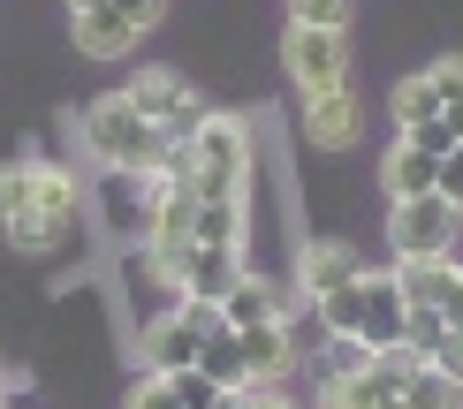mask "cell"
Listing matches in <instances>:
<instances>
[{"label": "cell", "instance_id": "ac0fdd59", "mask_svg": "<svg viewBox=\"0 0 463 409\" xmlns=\"http://www.w3.org/2000/svg\"><path fill=\"white\" fill-rule=\"evenodd\" d=\"M221 319H228V326H266V319H288V303H281V288H274V281L243 273V281L221 296Z\"/></svg>", "mask_w": 463, "mask_h": 409}, {"label": "cell", "instance_id": "4fadbf2b", "mask_svg": "<svg viewBox=\"0 0 463 409\" xmlns=\"http://www.w3.org/2000/svg\"><path fill=\"white\" fill-rule=\"evenodd\" d=\"M357 273H364V258L350 243H304L297 250V296L319 303V296H335V288H350Z\"/></svg>", "mask_w": 463, "mask_h": 409}, {"label": "cell", "instance_id": "8992f818", "mask_svg": "<svg viewBox=\"0 0 463 409\" xmlns=\"http://www.w3.org/2000/svg\"><path fill=\"white\" fill-rule=\"evenodd\" d=\"M281 69H288V84H297V99H319V91L350 84V46H342V31L288 23L281 31Z\"/></svg>", "mask_w": 463, "mask_h": 409}, {"label": "cell", "instance_id": "1f68e13d", "mask_svg": "<svg viewBox=\"0 0 463 409\" xmlns=\"http://www.w3.org/2000/svg\"><path fill=\"white\" fill-rule=\"evenodd\" d=\"M0 372H8V364H0Z\"/></svg>", "mask_w": 463, "mask_h": 409}, {"label": "cell", "instance_id": "7402d4cb", "mask_svg": "<svg viewBox=\"0 0 463 409\" xmlns=\"http://www.w3.org/2000/svg\"><path fill=\"white\" fill-rule=\"evenodd\" d=\"M198 372L205 379H221V386H250V372H243V341H236V326H228V334H213L198 349Z\"/></svg>", "mask_w": 463, "mask_h": 409}, {"label": "cell", "instance_id": "ffe728a7", "mask_svg": "<svg viewBox=\"0 0 463 409\" xmlns=\"http://www.w3.org/2000/svg\"><path fill=\"white\" fill-rule=\"evenodd\" d=\"M243 236H250L243 198H198V243H243Z\"/></svg>", "mask_w": 463, "mask_h": 409}, {"label": "cell", "instance_id": "8fae6325", "mask_svg": "<svg viewBox=\"0 0 463 409\" xmlns=\"http://www.w3.org/2000/svg\"><path fill=\"white\" fill-rule=\"evenodd\" d=\"M250 273V258H243V243H190V258H183V273L167 288L175 296H205V303H221L228 288H236Z\"/></svg>", "mask_w": 463, "mask_h": 409}, {"label": "cell", "instance_id": "277c9868", "mask_svg": "<svg viewBox=\"0 0 463 409\" xmlns=\"http://www.w3.org/2000/svg\"><path fill=\"white\" fill-rule=\"evenodd\" d=\"M418 349L395 341V349H373L357 372H326L319 386V409H402V379H411Z\"/></svg>", "mask_w": 463, "mask_h": 409}, {"label": "cell", "instance_id": "44dd1931", "mask_svg": "<svg viewBox=\"0 0 463 409\" xmlns=\"http://www.w3.org/2000/svg\"><path fill=\"white\" fill-rule=\"evenodd\" d=\"M0 228H8V243L24 250V258H46V250L69 243V220H53V212H15V220H0Z\"/></svg>", "mask_w": 463, "mask_h": 409}, {"label": "cell", "instance_id": "9a60e30c", "mask_svg": "<svg viewBox=\"0 0 463 409\" xmlns=\"http://www.w3.org/2000/svg\"><path fill=\"white\" fill-rule=\"evenodd\" d=\"M198 349H205V334L183 319V311H167V319H152V326H145L137 364H145V372H190V364H198Z\"/></svg>", "mask_w": 463, "mask_h": 409}, {"label": "cell", "instance_id": "5bb4252c", "mask_svg": "<svg viewBox=\"0 0 463 409\" xmlns=\"http://www.w3.org/2000/svg\"><path fill=\"white\" fill-rule=\"evenodd\" d=\"M297 122H304V136H312L319 152H342V144H357V91L342 84V91H319V99H297Z\"/></svg>", "mask_w": 463, "mask_h": 409}, {"label": "cell", "instance_id": "52a82bcc", "mask_svg": "<svg viewBox=\"0 0 463 409\" xmlns=\"http://www.w3.org/2000/svg\"><path fill=\"white\" fill-rule=\"evenodd\" d=\"M122 99L137 107L145 122H152V129L167 136V144H183V136H190V129L205 122V99H198V91L183 84L175 69H137V76L122 84Z\"/></svg>", "mask_w": 463, "mask_h": 409}, {"label": "cell", "instance_id": "2e32d148", "mask_svg": "<svg viewBox=\"0 0 463 409\" xmlns=\"http://www.w3.org/2000/svg\"><path fill=\"white\" fill-rule=\"evenodd\" d=\"M69 38H76L84 61H122L145 31L129 23V15H114V8H76V15H69Z\"/></svg>", "mask_w": 463, "mask_h": 409}, {"label": "cell", "instance_id": "ba28073f", "mask_svg": "<svg viewBox=\"0 0 463 409\" xmlns=\"http://www.w3.org/2000/svg\"><path fill=\"white\" fill-rule=\"evenodd\" d=\"M190 243H198V190H175V182H160V212H152V228H145V258L160 281H175L183 258H190Z\"/></svg>", "mask_w": 463, "mask_h": 409}, {"label": "cell", "instance_id": "30bf717a", "mask_svg": "<svg viewBox=\"0 0 463 409\" xmlns=\"http://www.w3.org/2000/svg\"><path fill=\"white\" fill-rule=\"evenodd\" d=\"M402 296H411L418 311H433V319H449L463 334V265L456 258H402Z\"/></svg>", "mask_w": 463, "mask_h": 409}, {"label": "cell", "instance_id": "f1b7e54d", "mask_svg": "<svg viewBox=\"0 0 463 409\" xmlns=\"http://www.w3.org/2000/svg\"><path fill=\"white\" fill-rule=\"evenodd\" d=\"M15 395H24V379H8V372H0V409H8Z\"/></svg>", "mask_w": 463, "mask_h": 409}, {"label": "cell", "instance_id": "e0dca14e", "mask_svg": "<svg viewBox=\"0 0 463 409\" xmlns=\"http://www.w3.org/2000/svg\"><path fill=\"white\" fill-rule=\"evenodd\" d=\"M433 174H440L433 152H426V144H411V136H395V152L380 160V190H388V198H426Z\"/></svg>", "mask_w": 463, "mask_h": 409}, {"label": "cell", "instance_id": "7a4b0ae2", "mask_svg": "<svg viewBox=\"0 0 463 409\" xmlns=\"http://www.w3.org/2000/svg\"><path fill=\"white\" fill-rule=\"evenodd\" d=\"M76 136H84V152H91L107 174H152V167H160V152H167V136L152 129L145 114L122 99V91L91 99V107H84V122H76Z\"/></svg>", "mask_w": 463, "mask_h": 409}, {"label": "cell", "instance_id": "7c38bea8", "mask_svg": "<svg viewBox=\"0 0 463 409\" xmlns=\"http://www.w3.org/2000/svg\"><path fill=\"white\" fill-rule=\"evenodd\" d=\"M236 341H243V372H250V386H281L288 372H297V334H288V319L236 326Z\"/></svg>", "mask_w": 463, "mask_h": 409}, {"label": "cell", "instance_id": "6da1fadb", "mask_svg": "<svg viewBox=\"0 0 463 409\" xmlns=\"http://www.w3.org/2000/svg\"><path fill=\"white\" fill-rule=\"evenodd\" d=\"M319 326L342 341H364V349H395L402 326H411V296H402V273L395 265H364L350 288H335V296H319Z\"/></svg>", "mask_w": 463, "mask_h": 409}, {"label": "cell", "instance_id": "83f0119b", "mask_svg": "<svg viewBox=\"0 0 463 409\" xmlns=\"http://www.w3.org/2000/svg\"><path fill=\"white\" fill-rule=\"evenodd\" d=\"M250 409H297V402H288L281 386H259V402H250Z\"/></svg>", "mask_w": 463, "mask_h": 409}, {"label": "cell", "instance_id": "9c48e42d", "mask_svg": "<svg viewBox=\"0 0 463 409\" xmlns=\"http://www.w3.org/2000/svg\"><path fill=\"white\" fill-rule=\"evenodd\" d=\"M456 107H463V53H440V61H426L418 76L395 84V129H418V122L456 114Z\"/></svg>", "mask_w": 463, "mask_h": 409}, {"label": "cell", "instance_id": "cb8c5ba5", "mask_svg": "<svg viewBox=\"0 0 463 409\" xmlns=\"http://www.w3.org/2000/svg\"><path fill=\"white\" fill-rule=\"evenodd\" d=\"M288 23H312V31H342V23H350V0H288Z\"/></svg>", "mask_w": 463, "mask_h": 409}, {"label": "cell", "instance_id": "d6986e66", "mask_svg": "<svg viewBox=\"0 0 463 409\" xmlns=\"http://www.w3.org/2000/svg\"><path fill=\"white\" fill-rule=\"evenodd\" d=\"M402 409H463V379L418 357V364H411V379H402Z\"/></svg>", "mask_w": 463, "mask_h": 409}, {"label": "cell", "instance_id": "f546056e", "mask_svg": "<svg viewBox=\"0 0 463 409\" xmlns=\"http://www.w3.org/2000/svg\"><path fill=\"white\" fill-rule=\"evenodd\" d=\"M449 129H456V144H463V107H456V114H449Z\"/></svg>", "mask_w": 463, "mask_h": 409}, {"label": "cell", "instance_id": "3957f363", "mask_svg": "<svg viewBox=\"0 0 463 409\" xmlns=\"http://www.w3.org/2000/svg\"><path fill=\"white\" fill-rule=\"evenodd\" d=\"M190 190L198 198H243L250 190V122L243 114H213L190 129Z\"/></svg>", "mask_w": 463, "mask_h": 409}, {"label": "cell", "instance_id": "4316f807", "mask_svg": "<svg viewBox=\"0 0 463 409\" xmlns=\"http://www.w3.org/2000/svg\"><path fill=\"white\" fill-rule=\"evenodd\" d=\"M107 8H114V15H129L137 31H152V23H160V8H167V0H107Z\"/></svg>", "mask_w": 463, "mask_h": 409}, {"label": "cell", "instance_id": "d4e9b609", "mask_svg": "<svg viewBox=\"0 0 463 409\" xmlns=\"http://www.w3.org/2000/svg\"><path fill=\"white\" fill-rule=\"evenodd\" d=\"M129 409H183V402H175V386H167L160 372H145L137 386H129Z\"/></svg>", "mask_w": 463, "mask_h": 409}, {"label": "cell", "instance_id": "603a6c76", "mask_svg": "<svg viewBox=\"0 0 463 409\" xmlns=\"http://www.w3.org/2000/svg\"><path fill=\"white\" fill-rule=\"evenodd\" d=\"M160 379L175 386V402H183V409H213V402L228 395V386H221V379H205L198 364H190V372H160Z\"/></svg>", "mask_w": 463, "mask_h": 409}, {"label": "cell", "instance_id": "4dcf8cb0", "mask_svg": "<svg viewBox=\"0 0 463 409\" xmlns=\"http://www.w3.org/2000/svg\"><path fill=\"white\" fill-rule=\"evenodd\" d=\"M76 8H107V0H69V15H76Z\"/></svg>", "mask_w": 463, "mask_h": 409}, {"label": "cell", "instance_id": "5b68a950", "mask_svg": "<svg viewBox=\"0 0 463 409\" xmlns=\"http://www.w3.org/2000/svg\"><path fill=\"white\" fill-rule=\"evenodd\" d=\"M456 228H463V212L440 198V190H426V198H395V212H388V250H395V265H402V258H449V250H456Z\"/></svg>", "mask_w": 463, "mask_h": 409}, {"label": "cell", "instance_id": "484cf974", "mask_svg": "<svg viewBox=\"0 0 463 409\" xmlns=\"http://www.w3.org/2000/svg\"><path fill=\"white\" fill-rule=\"evenodd\" d=\"M433 190H440V198H449V205L463 212V144L449 152V160H440V174H433Z\"/></svg>", "mask_w": 463, "mask_h": 409}]
</instances>
